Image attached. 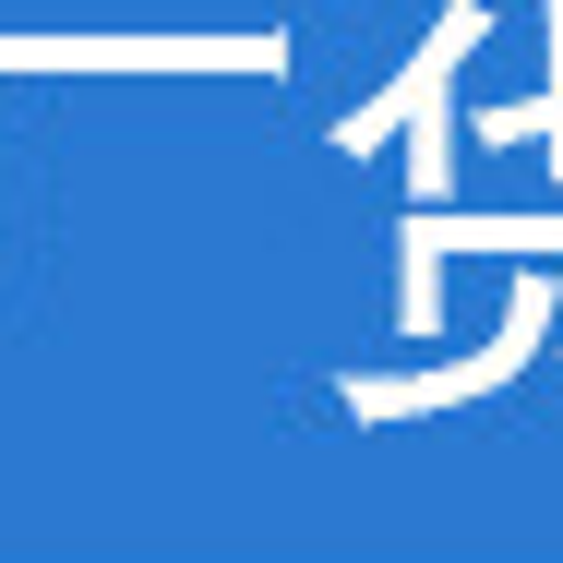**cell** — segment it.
<instances>
[]
</instances>
